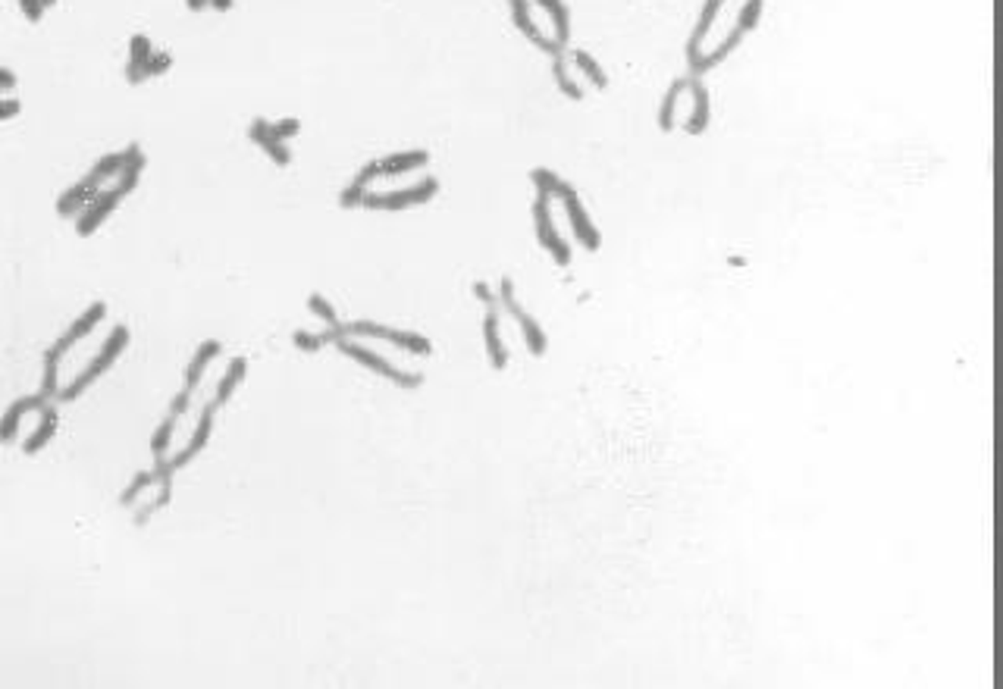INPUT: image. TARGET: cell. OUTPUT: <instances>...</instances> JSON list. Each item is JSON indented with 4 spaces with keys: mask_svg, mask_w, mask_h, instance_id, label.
Segmentation results:
<instances>
[{
    "mask_svg": "<svg viewBox=\"0 0 1003 689\" xmlns=\"http://www.w3.org/2000/svg\"><path fill=\"white\" fill-rule=\"evenodd\" d=\"M123 163H126V151L123 154H104V157L97 160L95 167H91L88 176H82V179L76 182L73 188L63 191L60 201H56V213H60L63 219L79 217V213L85 210V204H88L91 198L97 195V191L107 186L110 179H117L119 169H123Z\"/></svg>",
    "mask_w": 1003,
    "mask_h": 689,
    "instance_id": "obj_1",
    "label": "cell"
},
{
    "mask_svg": "<svg viewBox=\"0 0 1003 689\" xmlns=\"http://www.w3.org/2000/svg\"><path fill=\"white\" fill-rule=\"evenodd\" d=\"M126 345H129V329H126V326L119 323L117 329H113L110 336H107V342L101 345V351H97L95 358H91V364L85 367V370H82L79 376H76V380L69 382L66 389H60V395H56V401H76V398H79V395L85 392V389L95 386V382L101 380V376L107 373L113 364H117V358L126 351Z\"/></svg>",
    "mask_w": 1003,
    "mask_h": 689,
    "instance_id": "obj_2",
    "label": "cell"
},
{
    "mask_svg": "<svg viewBox=\"0 0 1003 689\" xmlns=\"http://www.w3.org/2000/svg\"><path fill=\"white\" fill-rule=\"evenodd\" d=\"M339 336L349 339H377V342H390L395 348L408 354H418V358H427L433 354V342L427 336H418V332L408 329H395V326H383V323H370V319H355V323H342L339 326Z\"/></svg>",
    "mask_w": 1003,
    "mask_h": 689,
    "instance_id": "obj_3",
    "label": "cell"
},
{
    "mask_svg": "<svg viewBox=\"0 0 1003 689\" xmlns=\"http://www.w3.org/2000/svg\"><path fill=\"white\" fill-rule=\"evenodd\" d=\"M440 195V179L436 176H423V179L411 182L405 188H392V191H364L361 208L367 210H408V208H420V204H430L433 198Z\"/></svg>",
    "mask_w": 1003,
    "mask_h": 689,
    "instance_id": "obj_4",
    "label": "cell"
},
{
    "mask_svg": "<svg viewBox=\"0 0 1003 689\" xmlns=\"http://www.w3.org/2000/svg\"><path fill=\"white\" fill-rule=\"evenodd\" d=\"M336 348L345 354V358L358 360V364L367 367V370H370V373L383 376V380H390V382H395V386H401V389H418L420 382H423V376H420V373H405V370H399V367H395L392 360H386L383 354L373 351L370 345H364L361 339L339 336V339H336Z\"/></svg>",
    "mask_w": 1003,
    "mask_h": 689,
    "instance_id": "obj_5",
    "label": "cell"
},
{
    "mask_svg": "<svg viewBox=\"0 0 1003 689\" xmlns=\"http://www.w3.org/2000/svg\"><path fill=\"white\" fill-rule=\"evenodd\" d=\"M427 163H430L427 151H395V154H390V157L370 160L351 182L361 186V188H370L373 179H392V176L418 173V169H423Z\"/></svg>",
    "mask_w": 1003,
    "mask_h": 689,
    "instance_id": "obj_6",
    "label": "cell"
},
{
    "mask_svg": "<svg viewBox=\"0 0 1003 689\" xmlns=\"http://www.w3.org/2000/svg\"><path fill=\"white\" fill-rule=\"evenodd\" d=\"M533 226H536V238H540V245L549 251V258H552L558 267H571V245L562 238V232H558V226H555L552 198L536 195V201H533Z\"/></svg>",
    "mask_w": 1003,
    "mask_h": 689,
    "instance_id": "obj_7",
    "label": "cell"
},
{
    "mask_svg": "<svg viewBox=\"0 0 1003 689\" xmlns=\"http://www.w3.org/2000/svg\"><path fill=\"white\" fill-rule=\"evenodd\" d=\"M555 201H562L564 217H568V226H571V232H574L577 245H583L586 251H599V245H603V236H599V229L593 226V219H590V213H586V208H583L581 195H577V191L571 188L568 182H564L562 191L555 195Z\"/></svg>",
    "mask_w": 1003,
    "mask_h": 689,
    "instance_id": "obj_8",
    "label": "cell"
},
{
    "mask_svg": "<svg viewBox=\"0 0 1003 689\" xmlns=\"http://www.w3.org/2000/svg\"><path fill=\"white\" fill-rule=\"evenodd\" d=\"M496 301H499L502 308H505L508 314H512L514 319H518L521 336H524V342H527V351L533 354V358H542V354H546V348H549V339H546V332H542V326L536 323V319L530 317L527 310L518 304V298H514V286H512V279H502Z\"/></svg>",
    "mask_w": 1003,
    "mask_h": 689,
    "instance_id": "obj_9",
    "label": "cell"
},
{
    "mask_svg": "<svg viewBox=\"0 0 1003 689\" xmlns=\"http://www.w3.org/2000/svg\"><path fill=\"white\" fill-rule=\"evenodd\" d=\"M104 317H107V304H104V301H95L88 310H85L82 317H76V319H73V326H69V329L63 332V336L56 339V342H54L51 348H47V358L60 360L63 354L69 351V348L79 345L85 336H91V332H95V326L101 323Z\"/></svg>",
    "mask_w": 1003,
    "mask_h": 689,
    "instance_id": "obj_10",
    "label": "cell"
},
{
    "mask_svg": "<svg viewBox=\"0 0 1003 689\" xmlns=\"http://www.w3.org/2000/svg\"><path fill=\"white\" fill-rule=\"evenodd\" d=\"M123 198L126 195L117 186H113V188H101L88 204H85V210L79 213V217H76V232H79L82 238H88L91 232H95L97 226H101L104 219H107L110 213L117 210V204L123 201Z\"/></svg>",
    "mask_w": 1003,
    "mask_h": 689,
    "instance_id": "obj_11",
    "label": "cell"
},
{
    "mask_svg": "<svg viewBox=\"0 0 1003 689\" xmlns=\"http://www.w3.org/2000/svg\"><path fill=\"white\" fill-rule=\"evenodd\" d=\"M217 410H220V408H217V401L204 404V410H201V417H198V426H195L192 439H188V445H186V449H182L179 454H176V458H169V467H173V471H182V467H188V464H192V461L198 458V454H201L204 449H208L210 432H214V417H217Z\"/></svg>",
    "mask_w": 1003,
    "mask_h": 689,
    "instance_id": "obj_12",
    "label": "cell"
},
{
    "mask_svg": "<svg viewBox=\"0 0 1003 689\" xmlns=\"http://www.w3.org/2000/svg\"><path fill=\"white\" fill-rule=\"evenodd\" d=\"M45 404H51L45 395H28V398H19V401H13L10 408H6V414L0 417V442L4 445H13L16 442V432H19V423L25 420L28 414H35V410H41Z\"/></svg>",
    "mask_w": 1003,
    "mask_h": 689,
    "instance_id": "obj_13",
    "label": "cell"
},
{
    "mask_svg": "<svg viewBox=\"0 0 1003 689\" xmlns=\"http://www.w3.org/2000/svg\"><path fill=\"white\" fill-rule=\"evenodd\" d=\"M483 345H486V358H490L492 370H505V367H508V351H505V342H502V314H499V304H496V308H486V317H483Z\"/></svg>",
    "mask_w": 1003,
    "mask_h": 689,
    "instance_id": "obj_14",
    "label": "cell"
},
{
    "mask_svg": "<svg viewBox=\"0 0 1003 689\" xmlns=\"http://www.w3.org/2000/svg\"><path fill=\"white\" fill-rule=\"evenodd\" d=\"M248 135H251V141L260 147V151H267V157L277 163V167H289V163H292V151H289V145L282 138H277V135H273V129H270V123H267V119H254Z\"/></svg>",
    "mask_w": 1003,
    "mask_h": 689,
    "instance_id": "obj_15",
    "label": "cell"
},
{
    "mask_svg": "<svg viewBox=\"0 0 1003 689\" xmlns=\"http://www.w3.org/2000/svg\"><path fill=\"white\" fill-rule=\"evenodd\" d=\"M690 95H694V110H690L687 123H684V132L703 135L709 129V119H712V101H709V88H705L699 76H690Z\"/></svg>",
    "mask_w": 1003,
    "mask_h": 689,
    "instance_id": "obj_16",
    "label": "cell"
},
{
    "mask_svg": "<svg viewBox=\"0 0 1003 689\" xmlns=\"http://www.w3.org/2000/svg\"><path fill=\"white\" fill-rule=\"evenodd\" d=\"M727 0H703V10H699V19H696V28L694 35H690L687 41V63H694L699 56V47H703V41L709 38V32L715 28V19L722 16Z\"/></svg>",
    "mask_w": 1003,
    "mask_h": 689,
    "instance_id": "obj_17",
    "label": "cell"
},
{
    "mask_svg": "<svg viewBox=\"0 0 1003 689\" xmlns=\"http://www.w3.org/2000/svg\"><path fill=\"white\" fill-rule=\"evenodd\" d=\"M220 351H223V345L217 342V339H208V342L198 345L192 364H188V370H186V392L188 395H195V389L201 386V380H204V370L214 364L217 354H220Z\"/></svg>",
    "mask_w": 1003,
    "mask_h": 689,
    "instance_id": "obj_18",
    "label": "cell"
},
{
    "mask_svg": "<svg viewBox=\"0 0 1003 689\" xmlns=\"http://www.w3.org/2000/svg\"><path fill=\"white\" fill-rule=\"evenodd\" d=\"M687 88H690V76H684V79L671 82V88L665 91V97H662V110H659V129L662 132H674L677 106H681V97L687 95Z\"/></svg>",
    "mask_w": 1003,
    "mask_h": 689,
    "instance_id": "obj_19",
    "label": "cell"
},
{
    "mask_svg": "<svg viewBox=\"0 0 1003 689\" xmlns=\"http://www.w3.org/2000/svg\"><path fill=\"white\" fill-rule=\"evenodd\" d=\"M56 423H60V417H56V408H54V404H45V408H41V420H38V426H35L32 436L25 439L23 451L25 454H38L56 436Z\"/></svg>",
    "mask_w": 1003,
    "mask_h": 689,
    "instance_id": "obj_20",
    "label": "cell"
},
{
    "mask_svg": "<svg viewBox=\"0 0 1003 689\" xmlns=\"http://www.w3.org/2000/svg\"><path fill=\"white\" fill-rule=\"evenodd\" d=\"M564 60H568V66L574 69L577 76H583L586 82L593 85V88H609V76H605V69L599 66L596 60H593L586 51H568L564 54Z\"/></svg>",
    "mask_w": 1003,
    "mask_h": 689,
    "instance_id": "obj_21",
    "label": "cell"
},
{
    "mask_svg": "<svg viewBox=\"0 0 1003 689\" xmlns=\"http://www.w3.org/2000/svg\"><path fill=\"white\" fill-rule=\"evenodd\" d=\"M536 6H540V10L549 16V23H552V38L562 47H568V41H571V13H568V6H564V0H536Z\"/></svg>",
    "mask_w": 1003,
    "mask_h": 689,
    "instance_id": "obj_22",
    "label": "cell"
},
{
    "mask_svg": "<svg viewBox=\"0 0 1003 689\" xmlns=\"http://www.w3.org/2000/svg\"><path fill=\"white\" fill-rule=\"evenodd\" d=\"M245 373H248V360H245V358H232L229 367H226V373H223V380H220V386H217V398H214L217 408H223V404L232 398V392L242 386Z\"/></svg>",
    "mask_w": 1003,
    "mask_h": 689,
    "instance_id": "obj_23",
    "label": "cell"
},
{
    "mask_svg": "<svg viewBox=\"0 0 1003 689\" xmlns=\"http://www.w3.org/2000/svg\"><path fill=\"white\" fill-rule=\"evenodd\" d=\"M151 54H154L151 38H145V35H132V41H129V66H126V79H129L132 85L141 82V66L151 60Z\"/></svg>",
    "mask_w": 1003,
    "mask_h": 689,
    "instance_id": "obj_24",
    "label": "cell"
},
{
    "mask_svg": "<svg viewBox=\"0 0 1003 689\" xmlns=\"http://www.w3.org/2000/svg\"><path fill=\"white\" fill-rule=\"evenodd\" d=\"M552 76H555L558 91H562L568 101H583V85L574 79V73H571V66H568V60H564V54L552 56Z\"/></svg>",
    "mask_w": 1003,
    "mask_h": 689,
    "instance_id": "obj_25",
    "label": "cell"
},
{
    "mask_svg": "<svg viewBox=\"0 0 1003 689\" xmlns=\"http://www.w3.org/2000/svg\"><path fill=\"white\" fill-rule=\"evenodd\" d=\"M339 326H342V323H339ZM339 326H333V329H329V326H327V329H323V332H308V329H299V332H295V336H292V342H295V348H301V351H308V354H317V351H320L323 345L336 342V339H339Z\"/></svg>",
    "mask_w": 1003,
    "mask_h": 689,
    "instance_id": "obj_26",
    "label": "cell"
},
{
    "mask_svg": "<svg viewBox=\"0 0 1003 689\" xmlns=\"http://www.w3.org/2000/svg\"><path fill=\"white\" fill-rule=\"evenodd\" d=\"M530 182L536 186V195H546V198H552V201L564 186L562 176L552 173V169H546V167H536L533 173H530Z\"/></svg>",
    "mask_w": 1003,
    "mask_h": 689,
    "instance_id": "obj_27",
    "label": "cell"
},
{
    "mask_svg": "<svg viewBox=\"0 0 1003 689\" xmlns=\"http://www.w3.org/2000/svg\"><path fill=\"white\" fill-rule=\"evenodd\" d=\"M176 420H179V417L167 414V420L160 423V426H157V432H154V436H151V454H154V461H157V458H167L169 442H173V432H176Z\"/></svg>",
    "mask_w": 1003,
    "mask_h": 689,
    "instance_id": "obj_28",
    "label": "cell"
},
{
    "mask_svg": "<svg viewBox=\"0 0 1003 689\" xmlns=\"http://www.w3.org/2000/svg\"><path fill=\"white\" fill-rule=\"evenodd\" d=\"M762 10H765V0H744V6H740V13H737V19H734V25H740L746 35H750L753 28L759 25Z\"/></svg>",
    "mask_w": 1003,
    "mask_h": 689,
    "instance_id": "obj_29",
    "label": "cell"
},
{
    "mask_svg": "<svg viewBox=\"0 0 1003 689\" xmlns=\"http://www.w3.org/2000/svg\"><path fill=\"white\" fill-rule=\"evenodd\" d=\"M151 486H157V480H154V471L151 473H138V477L129 482V489L119 495V504H123V508H132V504L141 499V492H147Z\"/></svg>",
    "mask_w": 1003,
    "mask_h": 689,
    "instance_id": "obj_30",
    "label": "cell"
},
{
    "mask_svg": "<svg viewBox=\"0 0 1003 689\" xmlns=\"http://www.w3.org/2000/svg\"><path fill=\"white\" fill-rule=\"evenodd\" d=\"M56 373H60V360L47 358L45 354V373H41V395L47 398V401H56V395H60V382H56Z\"/></svg>",
    "mask_w": 1003,
    "mask_h": 689,
    "instance_id": "obj_31",
    "label": "cell"
},
{
    "mask_svg": "<svg viewBox=\"0 0 1003 689\" xmlns=\"http://www.w3.org/2000/svg\"><path fill=\"white\" fill-rule=\"evenodd\" d=\"M308 310H310V314H314L317 319H323V323H327L329 329H333V326H339V314H336V308H333V304H329L327 298H323L320 292L308 295Z\"/></svg>",
    "mask_w": 1003,
    "mask_h": 689,
    "instance_id": "obj_32",
    "label": "cell"
},
{
    "mask_svg": "<svg viewBox=\"0 0 1003 689\" xmlns=\"http://www.w3.org/2000/svg\"><path fill=\"white\" fill-rule=\"evenodd\" d=\"M169 66H173V56L154 51V54H151V60H147L145 66H141V79H151V76H164Z\"/></svg>",
    "mask_w": 1003,
    "mask_h": 689,
    "instance_id": "obj_33",
    "label": "cell"
},
{
    "mask_svg": "<svg viewBox=\"0 0 1003 689\" xmlns=\"http://www.w3.org/2000/svg\"><path fill=\"white\" fill-rule=\"evenodd\" d=\"M270 129H273V135H277V138L289 141V138H295V135L301 132V123L295 117H286V119H277V123H270Z\"/></svg>",
    "mask_w": 1003,
    "mask_h": 689,
    "instance_id": "obj_34",
    "label": "cell"
},
{
    "mask_svg": "<svg viewBox=\"0 0 1003 689\" xmlns=\"http://www.w3.org/2000/svg\"><path fill=\"white\" fill-rule=\"evenodd\" d=\"M364 191H367V188H361V186H355V182H351L349 188H342V195H339V204H342L345 210H351V208H361V201H364Z\"/></svg>",
    "mask_w": 1003,
    "mask_h": 689,
    "instance_id": "obj_35",
    "label": "cell"
},
{
    "mask_svg": "<svg viewBox=\"0 0 1003 689\" xmlns=\"http://www.w3.org/2000/svg\"><path fill=\"white\" fill-rule=\"evenodd\" d=\"M19 6H23V16L28 23H41V16H45V10H47L41 0H19Z\"/></svg>",
    "mask_w": 1003,
    "mask_h": 689,
    "instance_id": "obj_36",
    "label": "cell"
},
{
    "mask_svg": "<svg viewBox=\"0 0 1003 689\" xmlns=\"http://www.w3.org/2000/svg\"><path fill=\"white\" fill-rule=\"evenodd\" d=\"M19 110H23V104H19L16 97H6V101H0V123H4V119L19 117Z\"/></svg>",
    "mask_w": 1003,
    "mask_h": 689,
    "instance_id": "obj_37",
    "label": "cell"
},
{
    "mask_svg": "<svg viewBox=\"0 0 1003 689\" xmlns=\"http://www.w3.org/2000/svg\"><path fill=\"white\" fill-rule=\"evenodd\" d=\"M188 401H192V395H188L186 389H182V392L173 398V404H169V414H173V417H182V414H186V410H188Z\"/></svg>",
    "mask_w": 1003,
    "mask_h": 689,
    "instance_id": "obj_38",
    "label": "cell"
},
{
    "mask_svg": "<svg viewBox=\"0 0 1003 689\" xmlns=\"http://www.w3.org/2000/svg\"><path fill=\"white\" fill-rule=\"evenodd\" d=\"M474 295L486 304V308H496V304H499L496 295H492V289L486 286V282H474Z\"/></svg>",
    "mask_w": 1003,
    "mask_h": 689,
    "instance_id": "obj_39",
    "label": "cell"
},
{
    "mask_svg": "<svg viewBox=\"0 0 1003 689\" xmlns=\"http://www.w3.org/2000/svg\"><path fill=\"white\" fill-rule=\"evenodd\" d=\"M13 88H16V73L0 66V91H13Z\"/></svg>",
    "mask_w": 1003,
    "mask_h": 689,
    "instance_id": "obj_40",
    "label": "cell"
},
{
    "mask_svg": "<svg viewBox=\"0 0 1003 689\" xmlns=\"http://www.w3.org/2000/svg\"><path fill=\"white\" fill-rule=\"evenodd\" d=\"M208 6H210V10H217V13H229L232 10V0H208Z\"/></svg>",
    "mask_w": 1003,
    "mask_h": 689,
    "instance_id": "obj_41",
    "label": "cell"
},
{
    "mask_svg": "<svg viewBox=\"0 0 1003 689\" xmlns=\"http://www.w3.org/2000/svg\"><path fill=\"white\" fill-rule=\"evenodd\" d=\"M186 6L192 13H201V10H208V0H186Z\"/></svg>",
    "mask_w": 1003,
    "mask_h": 689,
    "instance_id": "obj_42",
    "label": "cell"
},
{
    "mask_svg": "<svg viewBox=\"0 0 1003 689\" xmlns=\"http://www.w3.org/2000/svg\"><path fill=\"white\" fill-rule=\"evenodd\" d=\"M41 4H45V6H54V4H56V0H41Z\"/></svg>",
    "mask_w": 1003,
    "mask_h": 689,
    "instance_id": "obj_43",
    "label": "cell"
},
{
    "mask_svg": "<svg viewBox=\"0 0 1003 689\" xmlns=\"http://www.w3.org/2000/svg\"><path fill=\"white\" fill-rule=\"evenodd\" d=\"M508 4H512V0H508Z\"/></svg>",
    "mask_w": 1003,
    "mask_h": 689,
    "instance_id": "obj_44",
    "label": "cell"
}]
</instances>
